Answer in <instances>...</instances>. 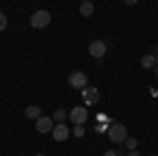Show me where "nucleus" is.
Returning a JSON list of instances; mask_svg holds the SVG:
<instances>
[{
  "mask_svg": "<svg viewBox=\"0 0 158 156\" xmlns=\"http://www.w3.org/2000/svg\"><path fill=\"white\" fill-rule=\"evenodd\" d=\"M108 129H110V127H101V124H99V127H95V131H99V133H101V131H108Z\"/></svg>",
  "mask_w": 158,
  "mask_h": 156,
  "instance_id": "19",
  "label": "nucleus"
},
{
  "mask_svg": "<svg viewBox=\"0 0 158 156\" xmlns=\"http://www.w3.org/2000/svg\"><path fill=\"white\" fill-rule=\"evenodd\" d=\"M141 68H146V70H152V68H156V57L152 55V53H148L141 57Z\"/></svg>",
  "mask_w": 158,
  "mask_h": 156,
  "instance_id": "11",
  "label": "nucleus"
},
{
  "mask_svg": "<svg viewBox=\"0 0 158 156\" xmlns=\"http://www.w3.org/2000/svg\"><path fill=\"white\" fill-rule=\"evenodd\" d=\"M82 101H85L86 106H95L99 103V91L95 86H86L85 91H82Z\"/></svg>",
  "mask_w": 158,
  "mask_h": 156,
  "instance_id": "7",
  "label": "nucleus"
},
{
  "mask_svg": "<svg viewBox=\"0 0 158 156\" xmlns=\"http://www.w3.org/2000/svg\"><path fill=\"white\" fill-rule=\"evenodd\" d=\"M93 13H95V4H93L91 0H85V2L80 4V15H82V17H91Z\"/></svg>",
  "mask_w": 158,
  "mask_h": 156,
  "instance_id": "9",
  "label": "nucleus"
},
{
  "mask_svg": "<svg viewBox=\"0 0 158 156\" xmlns=\"http://www.w3.org/2000/svg\"><path fill=\"white\" fill-rule=\"evenodd\" d=\"M124 145L129 148V152H131V150H137V139H135V137H127Z\"/></svg>",
  "mask_w": 158,
  "mask_h": 156,
  "instance_id": "14",
  "label": "nucleus"
},
{
  "mask_svg": "<svg viewBox=\"0 0 158 156\" xmlns=\"http://www.w3.org/2000/svg\"><path fill=\"white\" fill-rule=\"evenodd\" d=\"M106 53H108V44H106L103 40H93V42L89 44V55L95 57V59H101Z\"/></svg>",
  "mask_w": 158,
  "mask_h": 156,
  "instance_id": "5",
  "label": "nucleus"
},
{
  "mask_svg": "<svg viewBox=\"0 0 158 156\" xmlns=\"http://www.w3.org/2000/svg\"><path fill=\"white\" fill-rule=\"evenodd\" d=\"M68 116H70V114H68V112H65L63 108H57L55 112H53V116H51V118H53L55 122H57V124H59V122H63V120L68 118Z\"/></svg>",
  "mask_w": 158,
  "mask_h": 156,
  "instance_id": "12",
  "label": "nucleus"
},
{
  "mask_svg": "<svg viewBox=\"0 0 158 156\" xmlns=\"http://www.w3.org/2000/svg\"><path fill=\"white\" fill-rule=\"evenodd\" d=\"M108 137H110V141H114V144H124L127 137H129V131H127V127L122 122H112L108 129Z\"/></svg>",
  "mask_w": 158,
  "mask_h": 156,
  "instance_id": "1",
  "label": "nucleus"
},
{
  "mask_svg": "<svg viewBox=\"0 0 158 156\" xmlns=\"http://www.w3.org/2000/svg\"><path fill=\"white\" fill-rule=\"evenodd\" d=\"M30 23H32V27H36V30L47 27V25L51 23V13L44 11V9H40V11H36L32 17H30Z\"/></svg>",
  "mask_w": 158,
  "mask_h": 156,
  "instance_id": "2",
  "label": "nucleus"
},
{
  "mask_svg": "<svg viewBox=\"0 0 158 156\" xmlns=\"http://www.w3.org/2000/svg\"><path fill=\"white\" fill-rule=\"evenodd\" d=\"M156 68H158V57H156Z\"/></svg>",
  "mask_w": 158,
  "mask_h": 156,
  "instance_id": "22",
  "label": "nucleus"
},
{
  "mask_svg": "<svg viewBox=\"0 0 158 156\" xmlns=\"http://www.w3.org/2000/svg\"><path fill=\"white\" fill-rule=\"evenodd\" d=\"M103 156H122L118 150H108V152H103Z\"/></svg>",
  "mask_w": 158,
  "mask_h": 156,
  "instance_id": "16",
  "label": "nucleus"
},
{
  "mask_svg": "<svg viewBox=\"0 0 158 156\" xmlns=\"http://www.w3.org/2000/svg\"><path fill=\"white\" fill-rule=\"evenodd\" d=\"M51 135H53V139H55V141H65V139L70 137V129H68V124H65V122H59V124H55V127H53Z\"/></svg>",
  "mask_w": 158,
  "mask_h": 156,
  "instance_id": "6",
  "label": "nucleus"
},
{
  "mask_svg": "<svg viewBox=\"0 0 158 156\" xmlns=\"http://www.w3.org/2000/svg\"><path fill=\"white\" fill-rule=\"evenodd\" d=\"M6 27H9V17H6L4 13L0 11V32H4Z\"/></svg>",
  "mask_w": 158,
  "mask_h": 156,
  "instance_id": "13",
  "label": "nucleus"
},
{
  "mask_svg": "<svg viewBox=\"0 0 158 156\" xmlns=\"http://www.w3.org/2000/svg\"><path fill=\"white\" fill-rule=\"evenodd\" d=\"M53 127H55V120L51 118V116H40L36 120V131L38 133H51Z\"/></svg>",
  "mask_w": 158,
  "mask_h": 156,
  "instance_id": "8",
  "label": "nucleus"
},
{
  "mask_svg": "<svg viewBox=\"0 0 158 156\" xmlns=\"http://www.w3.org/2000/svg\"><path fill=\"white\" fill-rule=\"evenodd\" d=\"M127 156H141V154H139L137 150H131V152H127Z\"/></svg>",
  "mask_w": 158,
  "mask_h": 156,
  "instance_id": "18",
  "label": "nucleus"
},
{
  "mask_svg": "<svg viewBox=\"0 0 158 156\" xmlns=\"http://www.w3.org/2000/svg\"><path fill=\"white\" fill-rule=\"evenodd\" d=\"M150 156H154V154H150Z\"/></svg>",
  "mask_w": 158,
  "mask_h": 156,
  "instance_id": "23",
  "label": "nucleus"
},
{
  "mask_svg": "<svg viewBox=\"0 0 158 156\" xmlns=\"http://www.w3.org/2000/svg\"><path fill=\"white\" fill-rule=\"evenodd\" d=\"M34 156H44V154H40V152H36V154H34Z\"/></svg>",
  "mask_w": 158,
  "mask_h": 156,
  "instance_id": "21",
  "label": "nucleus"
},
{
  "mask_svg": "<svg viewBox=\"0 0 158 156\" xmlns=\"http://www.w3.org/2000/svg\"><path fill=\"white\" fill-rule=\"evenodd\" d=\"M97 120H99V122H110V118L106 116V114H99V116H97Z\"/></svg>",
  "mask_w": 158,
  "mask_h": 156,
  "instance_id": "17",
  "label": "nucleus"
},
{
  "mask_svg": "<svg viewBox=\"0 0 158 156\" xmlns=\"http://www.w3.org/2000/svg\"><path fill=\"white\" fill-rule=\"evenodd\" d=\"M154 74H156V78H158V68H154Z\"/></svg>",
  "mask_w": 158,
  "mask_h": 156,
  "instance_id": "20",
  "label": "nucleus"
},
{
  "mask_svg": "<svg viewBox=\"0 0 158 156\" xmlns=\"http://www.w3.org/2000/svg\"><path fill=\"white\" fill-rule=\"evenodd\" d=\"M68 84L70 86H74V89H80V91H85L86 86H89V76H86L85 72H72L70 76H68Z\"/></svg>",
  "mask_w": 158,
  "mask_h": 156,
  "instance_id": "3",
  "label": "nucleus"
},
{
  "mask_svg": "<svg viewBox=\"0 0 158 156\" xmlns=\"http://www.w3.org/2000/svg\"><path fill=\"white\" fill-rule=\"evenodd\" d=\"M70 120L74 122V127H76V124H82V127H85V122L89 120L86 108L85 106H74V108L70 110Z\"/></svg>",
  "mask_w": 158,
  "mask_h": 156,
  "instance_id": "4",
  "label": "nucleus"
},
{
  "mask_svg": "<svg viewBox=\"0 0 158 156\" xmlns=\"http://www.w3.org/2000/svg\"><path fill=\"white\" fill-rule=\"evenodd\" d=\"M82 135H85V127L82 124H76L74 127V137H82Z\"/></svg>",
  "mask_w": 158,
  "mask_h": 156,
  "instance_id": "15",
  "label": "nucleus"
},
{
  "mask_svg": "<svg viewBox=\"0 0 158 156\" xmlns=\"http://www.w3.org/2000/svg\"><path fill=\"white\" fill-rule=\"evenodd\" d=\"M40 116H42V110L38 108V106H27V108H25V118L38 120Z\"/></svg>",
  "mask_w": 158,
  "mask_h": 156,
  "instance_id": "10",
  "label": "nucleus"
}]
</instances>
